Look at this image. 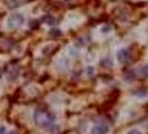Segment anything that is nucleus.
I'll use <instances>...</instances> for the list:
<instances>
[{
  "mask_svg": "<svg viewBox=\"0 0 148 134\" xmlns=\"http://www.w3.org/2000/svg\"><path fill=\"white\" fill-rule=\"evenodd\" d=\"M56 116L52 112L42 111V110H36L34 113V121L40 127H49L52 125Z\"/></svg>",
  "mask_w": 148,
  "mask_h": 134,
  "instance_id": "nucleus-1",
  "label": "nucleus"
},
{
  "mask_svg": "<svg viewBox=\"0 0 148 134\" xmlns=\"http://www.w3.org/2000/svg\"><path fill=\"white\" fill-rule=\"evenodd\" d=\"M25 22V17L22 14H19V12H16V14H12L8 18V27L10 29H17L19 28L20 26L23 25Z\"/></svg>",
  "mask_w": 148,
  "mask_h": 134,
  "instance_id": "nucleus-2",
  "label": "nucleus"
},
{
  "mask_svg": "<svg viewBox=\"0 0 148 134\" xmlns=\"http://www.w3.org/2000/svg\"><path fill=\"white\" fill-rule=\"evenodd\" d=\"M108 131H109V126L105 123H100V124H97L92 127L91 134H107Z\"/></svg>",
  "mask_w": 148,
  "mask_h": 134,
  "instance_id": "nucleus-3",
  "label": "nucleus"
},
{
  "mask_svg": "<svg viewBox=\"0 0 148 134\" xmlns=\"http://www.w3.org/2000/svg\"><path fill=\"white\" fill-rule=\"evenodd\" d=\"M117 58H118L119 63H121V64H125L128 61L129 59V52L125 49V48H121V49H119L118 52H117Z\"/></svg>",
  "mask_w": 148,
  "mask_h": 134,
  "instance_id": "nucleus-4",
  "label": "nucleus"
},
{
  "mask_svg": "<svg viewBox=\"0 0 148 134\" xmlns=\"http://www.w3.org/2000/svg\"><path fill=\"white\" fill-rule=\"evenodd\" d=\"M134 95L137 97H146L148 95V89L145 88V87H140V88L136 89V90H134Z\"/></svg>",
  "mask_w": 148,
  "mask_h": 134,
  "instance_id": "nucleus-5",
  "label": "nucleus"
},
{
  "mask_svg": "<svg viewBox=\"0 0 148 134\" xmlns=\"http://www.w3.org/2000/svg\"><path fill=\"white\" fill-rule=\"evenodd\" d=\"M26 0H7V6L9 8H15V7H19L20 5H22Z\"/></svg>",
  "mask_w": 148,
  "mask_h": 134,
  "instance_id": "nucleus-6",
  "label": "nucleus"
},
{
  "mask_svg": "<svg viewBox=\"0 0 148 134\" xmlns=\"http://www.w3.org/2000/svg\"><path fill=\"white\" fill-rule=\"evenodd\" d=\"M57 64H58L57 66H59V65H60V67H58V68H57L58 70H64V69L68 66V63H67V60L65 59V58H60V59L57 61Z\"/></svg>",
  "mask_w": 148,
  "mask_h": 134,
  "instance_id": "nucleus-7",
  "label": "nucleus"
},
{
  "mask_svg": "<svg viewBox=\"0 0 148 134\" xmlns=\"http://www.w3.org/2000/svg\"><path fill=\"white\" fill-rule=\"evenodd\" d=\"M42 20H45L48 25H55V23H56V22H55L56 20L52 18L51 16H45L44 18H42Z\"/></svg>",
  "mask_w": 148,
  "mask_h": 134,
  "instance_id": "nucleus-8",
  "label": "nucleus"
},
{
  "mask_svg": "<svg viewBox=\"0 0 148 134\" xmlns=\"http://www.w3.org/2000/svg\"><path fill=\"white\" fill-rule=\"evenodd\" d=\"M140 73L143 76L145 77H148V65H144V66L140 68Z\"/></svg>",
  "mask_w": 148,
  "mask_h": 134,
  "instance_id": "nucleus-9",
  "label": "nucleus"
},
{
  "mask_svg": "<svg viewBox=\"0 0 148 134\" xmlns=\"http://www.w3.org/2000/svg\"><path fill=\"white\" fill-rule=\"evenodd\" d=\"M49 35L51 36V37H59L60 35H61V32H60V30L58 29H52L50 32H49Z\"/></svg>",
  "mask_w": 148,
  "mask_h": 134,
  "instance_id": "nucleus-10",
  "label": "nucleus"
},
{
  "mask_svg": "<svg viewBox=\"0 0 148 134\" xmlns=\"http://www.w3.org/2000/svg\"><path fill=\"white\" fill-rule=\"evenodd\" d=\"M101 64H103L104 66L107 67V68H109V67L112 66V63H111V61H110V59H109V58H106V59H105L104 61L101 63Z\"/></svg>",
  "mask_w": 148,
  "mask_h": 134,
  "instance_id": "nucleus-11",
  "label": "nucleus"
},
{
  "mask_svg": "<svg viewBox=\"0 0 148 134\" xmlns=\"http://www.w3.org/2000/svg\"><path fill=\"white\" fill-rule=\"evenodd\" d=\"M110 26H104L103 28H101V32H105V34H107V32H109L110 31Z\"/></svg>",
  "mask_w": 148,
  "mask_h": 134,
  "instance_id": "nucleus-12",
  "label": "nucleus"
},
{
  "mask_svg": "<svg viewBox=\"0 0 148 134\" xmlns=\"http://www.w3.org/2000/svg\"><path fill=\"white\" fill-rule=\"evenodd\" d=\"M127 134H141V133H140V131H139V130H137V128H133V130H130Z\"/></svg>",
  "mask_w": 148,
  "mask_h": 134,
  "instance_id": "nucleus-13",
  "label": "nucleus"
},
{
  "mask_svg": "<svg viewBox=\"0 0 148 134\" xmlns=\"http://www.w3.org/2000/svg\"><path fill=\"white\" fill-rule=\"evenodd\" d=\"M5 132H6V127L0 125V134H5Z\"/></svg>",
  "mask_w": 148,
  "mask_h": 134,
  "instance_id": "nucleus-14",
  "label": "nucleus"
},
{
  "mask_svg": "<svg viewBox=\"0 0 148 134\" xmlns=\"http://www.w3.org/2000/svg\"><path fill=\"white\" fill-rule=\"evenodd\" d=\"M144 126H145V127H147V128H148V121H147V122H146V123H144Z\"/></svg>",
  "mask_w": 148,
  "mask_h": 134,
  "instance_id": "nucleus-15",
  "label": "nucleus"
}]
</instances>
